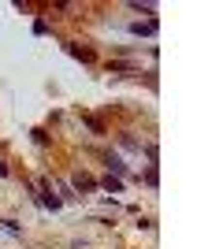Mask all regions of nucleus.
Masks as SVG:
<instances>
[{"instance_id":"2","label":"nucleus","mask_w":223,"mask_h":249,"mask_svg":"<svg viewBox=\"0 0 223 249\" xmlns=\"http://www.w3.org/2000/svg\"><path fill=\"white\" fill-rule=\"evenodd\" d=\"M0 175H8V167H4V164H0Z\"/></svg>"},{"instance_id":"1","label":"nucleus","mask_w":223,"mask_h":249,"mask_svg":"<svg viewBox=\"0 0 223 249\" xmlns=\"http://www.w3.org/2000/svg\"><path fill=\"white\" fill-rule=\"evenodd\" d=\"M130 30H134V34H145V37H149V34H156V22H145V26H141V22H134Z\"/></svg>"}]
</instances>
